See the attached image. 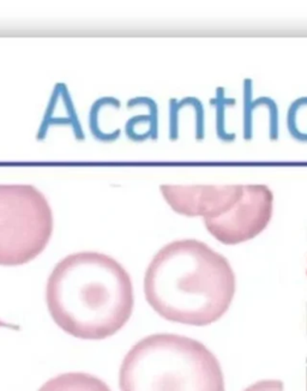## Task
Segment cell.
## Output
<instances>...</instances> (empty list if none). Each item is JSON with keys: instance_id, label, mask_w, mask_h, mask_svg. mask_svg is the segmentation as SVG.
Listing matches in <instances>:
<instances>
[{"instance_id": "7a4b0ae2", "label": "cell", "mask_w": 307, "mask_h": 391, "mask_svg": "<svg viewBox=\"0 0 307 391\" xmlns=\"http://www.w3.org/2000/svg\"><path fill=\"white\" fill-rule=\"evenodd\" d=\"M147 302L163 320L192 327L215 323L235 294V275L221 253L194 239L176 240L154 256L145 276Z\"/></svg>"}, {"instance_id": "8992f818", "label": "cell", "mask_w": 307, "mask_h": 391, "mask_svg": "<svg viewBox=\"0 0 307 391\" xmlns=\"http://www.w3.org/2000/svg\"><path fill=\"white\" fill-rule=\"evenodd\" d=\"M244 184L162 185L160 190L168 206L179 215L215 220L239 201Z\"/></svg>"}, {"instance_id": "3957f363", "label": "cell", "mask_w": 307, "mask_h": 391, "mask_svg": "<svg viewBox=\"0 0 307 391\" xmlns=\"http://www.w3.org/2000/svg\"><path fill=\"white\" fill-rule=\"evenodd\" d=\"M120 391H225L221 365L202 342L154 334L127 352Z\"/></svg>"}, {"instance_id": "ba28073f", "label": "cell", "mask_w": 307, "mask_h": 391, "mask_svg": "<svg viewBox=\"0 0 307 391\" xmlns=\"http://www.w3.org/2000/svg\"><path fill=\"white\" fill-rule=\"evenodd\" d=\"M210 104L215 108V131L217 140L223 143H233L236 140L234 132L227 131L226 112L230 107H234L236 100L234 98H227L226 89L218 87L215 93V98L210 100Z\"/></svg>"}, {"instance_id": "30bf717a", "label": "cell", "mask_w": 307, "mask_h": 391, "mask_svg": "<svg viewBox=\"0 0 307 391\" xmlns=\"http://www.w3.org/2000/svg\"><path fill=\"white\" fill-rule=\"evenodd\" d=\"M243 96H244L243 136L244 140L249 142L253 138V114L258 107H261L257 99H253V81L251 78H245L243 82Z\"/></svg>"}, {"instance_id": "7c38bea8", "label": "cell", "mask_w": 307, "mask_h": 391, "mask_svg": "<svg viewBox=\"0 0 307 391\" xmlns=\"http://www.w3.org/2000/svg\"><path fill=\"white\" fill-rule=\"evenodd\" d=\"M244 391H285L283 383L276 379H266L256 382Z\"/></svg>"}, {"instance_id": "4fadbf2b", "label": "cell", "mask_w": 307, "mask_h": 391, "mask_svg": "<svg viewBox=\"0 0 307 391\" xmlns=\"http://www.w3.org/2000/svg\"><path fill=\"white\" fill-rule=\"evenodd\" d=\"M0 328H8L12 329V330H19V325H14V324L6 323V322H3V320H0Z\"/></svg>"}, {"instance_id": "52a82bcc", "label": "cell", "mask_w": 307, "mask_h": 391, "mask_svg": "<svg viewBox=\"0 0 307 391\" xmlns=\"http://www.w3.org/2000/svg\"><path fill=\"white\" fill-rule=\"evenodd\" d=\"M37 391H112L100 378L84 372H68L50 378Z\"/></svg>"}, {"instance_id": "9c48e42d", "label": "cell", "mask_w": 307, "mask_h": 391, "mask_svg": "<svg viewBox=\"0 0 307 391\" xmlns=\"http://www.w3.org/2000/svg\"><path fill=\"white\" fill-rule=\"evenodd\" d=\"M287 130L293 140L307 143V96L294 100L289 106Z\"/></svg>"}, {"instance_id": "277c9868", "label": "cell", "mask_w": 307, "mask_h": 391, "mask_svg": "<svg viewBox=\"0 0 307 391\" xmlns=\"http://www.w3.org/2000/svg\"><path fill=\"white\" fill-rule=\"evenodd\" d=\"M53 212L32 185L0 184V266H24L45 251Z\"/></svg>"}, {"instance_id": "5b68a950", "label": "cell", "mask_w": 307, "mask_h": 391, "mask_svg": "<svg viewBox=\"0 0 307 391\" xmlns=\"http://www.w3.org/2000/svg\"><path fill=\"white\" fill-rule=\"evenodd\" d=\"M272 212L274 194L270 188L264 184H244L241 197L230 212L204 225L217 242L238 245L262 233L270 224Z\"/></svg>"}, {"instance_id": "8fae6325", "label": "cell", "mask_w": 307, "mask_h": 391, "mask_svg": "<svg viewBox=\"0 0 307 391\" xmlns=\"http://www.w3.org/2000/svg\"><path fill=\"white\" fill-rule=\"evenodd\" d=\"M258 104L261 107H266L269 114V140L275 142L280 138V112L279 104L270 96H259Z\"/></svg>"}, {"instance_id": "6da1fadb", "label": "cell", "mask_w": 307, "mask_h": 391, "mask_svg": "<svg viewBox=\"0 0 307 391\" xmlns=\"http://www.w3.org/2000/svg\"><path fill=\"white\" fill-rule=\"evenodd\" d=\"M46 302L52 320L65 333L81 340H104L119 333L131 318V276L111 256L77 252L52 270Z\"/></svg>"}]
</instances>
